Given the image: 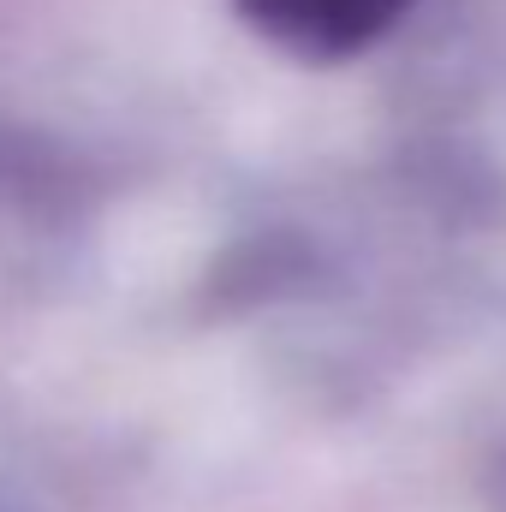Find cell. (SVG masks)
<instances>
[{
	"label": "cell",
	"mask_w": 506,
	"mask_h": 512,
	"mask_svg": "<svg viewBox=\"0 0 506 512\" xmlns=\"http://www.w3.org/2000/svg\"><path fill=\"white\" fill-rule=\"evenodd\" d=\"M256 30H268L274 42L298 48V54H352L370 48L381 30L399 24V12L411 0H239Z\"/></svg>",
	"instance_id": "obj_1"
}]
</instances>
